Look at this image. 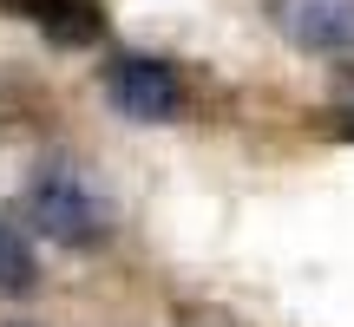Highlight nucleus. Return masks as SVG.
I'll list each match as a JSON object with an SVG mask.
<instances>
[{
	"label": "nucleus",
	"instance_id": "f257e3e1",
	"mask_svg": "<svg viewBox=\"0 0 354 327\" xmlns=\"http://www.w3.org/2000/svg\"><path fill=\"white\" fill-rule=\"evenodd\" d=\"M26 223L59 249H99L112 236V197L92 184L79 164H39L26 177Z\"/></svg>",
	"mask_w": 354,
	"mask_h": 327
},
{
	"label": "nucleus",
	"instance_id": "f03ea898",
	"mask_svg": "<svg viewBox=\"0 0 354 327\" xmlns=\"http://www.w3.org/2000/svg\"><path fill=\"white\" fill-rule=\"evenodd\" d=\"M105 99H112L118 118H131V125H171V118L184 112V79H177L165 59L131 52V59H118L112 72H105Z\"/></svg>",
	"mask_w": 354,
	"mask_h": 327
},
{
	"label": "nucleus",
	"instance_id": "7ed1b4c3",
	"mask_svg": "<svg viewBox=\"0 0 354 327\" xmlns=\"http://www.w3.org/2000/svg\"><path fill=\"white\" fill-rule=\"evenodd\" d=\"M269 20L289 46L354 66V0H269Z\"/></svg>",
	"mask_w": 354,
	"mask_h": 327
},
{
	"label": "nucleus",
	"instance_id": "20e7f679",
	"mask_svg": "<svg viewBox=\"0 0 354 327\" xmlns=\"http://www.w3.org/2000/svg\"><path fill=\"white\" fill-rule=\"evenodd\" d=\"M33 20L46 26L53 39H66V46H86V39H99V13H92L86 0H33Z\"/></svg>",
	"mask_w": 354,
	"mask_h": 327
},
{
	"label": "nucleus",
	"instance_id": "39448f33",
	"mask_svg": "<svg viewBox=\"0 0 354 327\" xmlns=\"http://www.w3.org/2000/svg\"><path fill=\"white\" fill-rule=\"evenodd\" d=\"M39 288V262H33V242L0 216V295H33Z\"/></svg>",
	"mask_w": 354,
	"mask_h": 327
},
{
	"label": "nucleus",
	"instance_id": "423d86ee",
	"mask_svg": "<svg viewBox=\"0 0 354 327\" xmlns=\"http://www.w3.org/2000/svg\"><path fill=\"white\" fill-rule=\"evenodd\" d=\"M342 118H348V131H354V99H348V105H342Z\"/></svg>",
	"mask_w": 354,
	"mask_h": 327
},
{
	"label": "nucleus",
	"instance_id": "0eeeda50",
	"mask_svg": "<svg viewBox=\"0 0 354 327\" xmlns=\"http://www.w3.org/2000/svg\"><path fill=\"white\" fill-rule=\"evenodd\" d=\"M7 327H26V321H7Z\"/></svg>",
	"mask_w": 354,
	"mask_h": 327
}]
</instances>
